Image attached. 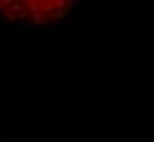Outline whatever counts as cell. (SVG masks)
Listing matches in <instances>:
<instances>
[{
	"label": "cell",
	"mask_w": 154,
	"mask_h": 142,
	"mask_svg": "<svg viewBox=\"0 0 154 142\" xmlns=\"http://www.w3.org/2000/svg\"><path fill=\"white\" fill-rule=\"evenodd\" d=\"M83 0H0V20L20 27H51L69 20Z\"/></svg>",
	"instance_id": "6da1fadb"
}]
</instances>
